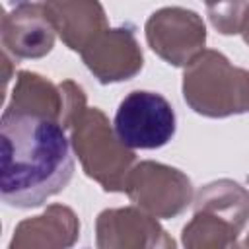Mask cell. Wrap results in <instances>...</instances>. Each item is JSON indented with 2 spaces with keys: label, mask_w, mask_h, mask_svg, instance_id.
I'll return each instance as SVG.
<instances>
[{
  "label": "cell",
  "mask_w": 249,
  "mask_h": 249,
  "mask_svg": "<svg viewBox=\"0 0 249 249\" xmlns=\"http://www.w3.org/2000/svg\"><path fill=\"white\" fill-rule=\"evenodd\" d=\"M0 144V196L8 206H41L70 183L74 160L58 121L4 109Z\"/></svg>",
  "instance_id": "cell-1"
},
{
  "label": "cell",
  "mask_w": 249,
  "mask_h": 249,
  "mask_svg": "<svg viewBox=\"0 0 249 249\" xmlns=\"http://www.w3.org/2000/svg\"><path fill=\"white\" fill-rule=\"evenodd\" d=\"M183 97L195 113L210 119L249 113V70L204 49L185 66Z\"/></svg>",
  "instance_id": "cell-2"
},
{
  "label": "cell",
  "mask_w": 249,
  "mask_h": 249,
  "mask_svg": "<svg viewBox=\"0 0 249 249\" xmlns=\"http://www.w3.org/2000/svg\"><path fill=\"white\" fill-rule=\"evenodd\" d=\"M70 144L88 177L97 181L107 193H124V181L136 160L134 150L126 148L105 113L86 107L68 126Z\"/></svg>",
  "instance_id": "cell-3"
},
{
  "label": "cell",
  "mask_w": 249,
  "mask_h": 249,
  "mask_svg": "<svg viewBox=\"0 0 249 249\" xmlns=\"http://www.w3.org/2000/svg\"><path fill=\"white\" fill-rule=\"evenodd\" d=\"M113 128L130 150H154L165 146L177 128L171 103L156 91L134 89L119 103Z\"/></svg>",
  "instance_id": "cell-4"
},
{
  "label": "cell",
  "mask_w": 249,
  "mask_h": 249,
  "mask_svg": "<svg viewBox=\"0 0 249 249\" xmlns=\"http://www.w3.org/2000/svg\"><path fill=\"white\" fill-rule=\"evenodd\" d=\"M124 193L154 218H175L193 202L191 179L183 171L156 161L136 163L124 181Z\"/></svg>",
  "instance_id": "cell-5"
},
{
  "label": "cell",
  "mask_w": 249,
  "mask_h": 249,
  "mask_svg": "<svg viewBox=\"0 0 249 249\" xmlns=\"http://www.w3.org/2000/svg\"><path fill=\"white\" fill-rule=\"evenodd\" d=\"M144 29L150 49L171 66H187L204 51L206 27L193 10L161 8L148 18Z\"/></svg>",
  "instance_id": "cell-6"
},
{
  "label": "cell",
  "mask_w": 249,
  "mask_h": 249,
  "mask_svg": "<svg viewBox=\"0 0 249 249\" xmlns=\"http://www.w3.org/2000/svg\"><path fill=\"white\" fill-rule=\"evenodd\" d=\"M80 54L101 84L130 80L142 70L144 62L140 45L128 27H107Z\"/></svg>",
  "instance_id": "cell-7"
},
{
  "label": "cell",
  "mask_w": 249,
  "mask_h": 249,
  "mask_svg": "<svg viewBox=\"0 0 249 249\" xmlns=\"http://www.w3.org/2000/svg\"><path fill=\"white\" fill-rule=\"evenodd\" d=\"M54 27L41 2L19 0L2 16V47L16 58H41L53 51Z\"/></svg>",
  "instance_id": "cell-8"
},
{
  "label": "cell",
  "mask_w": 249,
  "mask_h": 249,
  "mask_svg": "<svg viewBox=\"0 0 249 249\" xmlns=\"http://www.w3.org/2000/svg\"><path fill=\"white\" fill-rule=\"evenodd\" d=\"M97 247H173V239L142 208L103 210L95 222Z\"/></svg>",
  "instance_id": "cell-9"
},
{
  "label": "cell",
  "mask_w": 249,
  "mask_h": 249,
  "mask_svg": "<svg viewBox=\"0 0 249 249\" xmlns=\"http://www.w3.org/2000/svg\"><path fill=\"white\" fill-rule=\"evenodd\" d=\"M64 45L82 53L107 29L105 10L99 0H39Z\"/></svg>",
  "instance_id": "cell-10"
},
{
  "label": "cell",
  "mask_w": 249,
  "mask_h": 249,
  "mask_svg": "<svg viewBox=\"0 0 249 249\" xmlns=\"http://www.w3.org/2000/svg\"><path fill=\"white\" fill-rule=\"evenodd\" d=\"M80 233L76 214L62 204H51L43 214L18 224L10 249L21 247H70Z\"/></svg>",
  "instance_id": "cell-11"
},
{
  "label": "cell",
  "mask_w": 249,
  "mask_h": 249,
  "mask_svg": "<svg viewBox=\"0 0 249 249\" xmlns=\"http://www.w3.org/2000/svg\"><path fill=\"white\" fill-rule=\"evenodd\" d=\"M195 210L222 218L241 231L249 218V193L230 179L212 181L198 191Z\"/></svg>",
  "instance_id": "cell-12"
},
{
  "label": "cell",
  "mask_w": 249,
  "mask_h": 249,
  "mask_svg": "<svg viewBox=\"0 0 249 249\" xmlns=\"http://www.w3.org/2000/svg\"><path fill=\"white\" fill-rule=\"evenodd\" d=\"M239 230L212 214L195 210L193 220L183 228L185 247H230L235 245Z\"/></svg>",
  "instance_id": "cell-13"
},
{
  "label": "cell",
  "mask_w": 249,
  "mask_h": 249,
  "mask_svg": "<svg viewBox=\"0 0 249 249\" xmlns=\"http://www.w3.org/2000/svg\"><path fill=\"white\" fill-rule=\"evenodd\" d=\"M208 19L222 35H235L241 33L249 2L247 0H206Z\"/></svg>",
  "instance_id": "cell-14"
},
{
  "label": "cell",
  "mask_w": 249,
  "mask_h": 249,
  "mask_svg": "<svg viewBox=\"0 0 249 249\" xmlns=\"http://www.w3.org/2000/svg\"><path fill=\"white\" fill-rule=\"evenodd\" d=\"M241 35H243V41H245V43L249 45V12H247V18H245V23H243Z\"/></svg>",
  "instance_id": "cell-15"
},
{
  "label": "cell",
  "mask_w": 249,
  "mask_h": 249,
  "mask_svg": "<svg viewBox=\"0 0 249 249\" xmlns=\"http://www.w3.org/2000/svg\"><path fill=\"white\" fill-rule=\"evenodd\" d=\"M243 245H245V247H249V235H247V239L243 241Z\"/></svg>",
  "instance_id": "cell-16"
},
{
  "label": "cell",
  "mask_w": 249,
  "mask_h": 249,
  "mask_svg": "<svg viewBox=\"0 0 249 249\" xmlns=\"http://www.w3.org/2000/svg\"><path fill=\"white\" fill-rule=\"evenodd\" d=\"M204 2H206V0H204Z\"/></svg>",
  "instance_id": "cell-17"
}]
</instances>
